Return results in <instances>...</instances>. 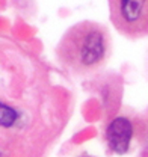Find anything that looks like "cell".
I'll list each match as a JSON object with an SVG mask.
<instances>
[{"label": "cell", "mask_w": 148, "mask_h": 157, "mask_svg": "<svg viewBox=\"0 0 148 157\" xmlns=\"http://www.w3.org/2000/svg\"><path fill=\"white\" fill-rule=\"evenodd\" d=\"M113 27L130 39L148 36V0H109Z\"/></svg>", "instance_id": "7a4b0ae2"}, {"label": "cell", "mask_w": 148, "mask_h": 157, "mask_svg": "<svg viewBox=\"0 0 148 157\" xmlns=\"http://www.w3.org/2000/svg\"><path fill=\"white\" fill-rule=\"evenodd\" d=\"M79 157H92V156H88V154H83V156H79Z\"/></svg>", "instance_id": "277c9868"}, {"label": "cell", "mask_w": 148, "mask_h": 157, "mask_svg": "<svg viewBox=\"0 0 148 157\" xmlns=\"http://www.w3.org/2000/svg\"><path fill=\"white\" fill-rule=\"evenodd\" d=\"M112 53L109 30L95 21L71 26L59 41L56 56L60 65L74 74H91L104 67Z\"/></svg>", "instance_id": "6da1fadb"}, {"label": "cell", "mask_w": 148, "mask_h": 157, "mask_svg": "<svg viewBox=\"0 0 148 157\" xmlns=\"http://www.w3.org/2000/svg\"><path fill=\"white\" fill-rule=\"evenodd\" d=\"M133 136V127L127 118L118 117L106 128V144L109 150L116 154H124L130 148V140Z\"/></svg>", "instance_id": "3957f363"}]
</instances>
